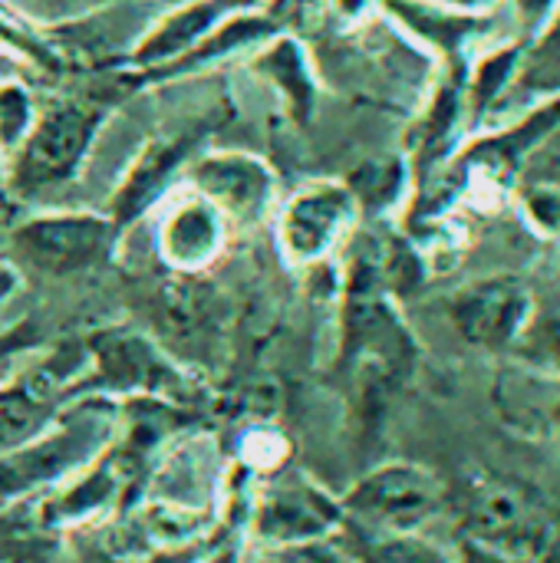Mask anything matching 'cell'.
<instances>
[{
  "label": "cell",
  "mask_w": 560,
  "mask_h": 563,
  "mask_svg": "<svg viewBox=\"0 0 560 563\" xmlns=\"http://www.w3.org/2000/svg\"><path fill=\"white\" fill-rule=\"evenodd\" d=\"M116 412L106 402H79L40 435L0 459V501H20L89 468L112 442Z\"/></svg>",
  "instance_id": "cell-1"
},
{
  "label": "cell",
  "mask_w": 560,
  "mask_h": 563,
  "mask_svg": "<svg viewBox=\"0 0 560 563\" xmlns=\"http://www.w3.org/2000/svg\"><path fill=\"white\" fill-rule=\"evenodd\" d=\"M343 521V501H337L314 478L294 468L271 475L251 511V531L264 548L333 538Z\"/></svg>",
  "instance_id": "cell-2"
},
{
  "label": "cell",
  "mask_w": 560,
  "mask_h": 563,
  "mask_svg": "<svg viewBox=\"0 0 560 563\" xmlns=\"http://www.w3.org/2000/svg\"><path fill=\"white\" fill-rule=\"evenodd\" d=\"M442 505L439 482L416 465H383L343 498L347 521L376 534H413Z\"/></svg>",
  "instance_id": "cell-3"
},
{
  "label": "cell",
  "mask_w": 560,
  "mask_h": 563,
  "mask_svg": "<svg viewBox=\"0 0 560 563\" xmlns=\"http://www.w3.org/2000/svg\"><path fill=\"white\" fill-rule=\"evenodd\" d=\"M99 122L102 109L92 102H56L23 135L10 181L20 191H40L69 178L92 145Z\"/></svg>",
  "instance_id": "cell-4"
},
{
  "label": "cell",
  "mask_w": 560,
  "mask_h": 563,
  "mask_svg": "<svg viewBox=\"0 0 560 563\" xmlns=\"http://www.w3.org/2000/svg\"><path fill=\"white\" fill-rule=\"evenodd\" d=\"M531 294L515 277L472 280L449 300V320L459 336L479 350H512L531 323Z\"/></svg>",
  "instance_id": "cell-5"
},
{
  "label": "cell",
  "mask_w": 560,
  "mask_h": 563,
  "mask_svg": "<svg viewBox=\"0 0 560 563\" xmlns=\"http://www.w3.org/2000/svg\"><path fill=\"white\" fill-rule=\"evenodd\" d=\"M116 221L99 214H46L13 231V247L43 274H76L112 254Z\"/></svg>",
  "instance_id": "cell-6"
},
{
  "label": "cell",
  "mask_w": 560,
  "mask_h": 563,
  "mask_svg": "<svg viewBox=\"0 0 560 563\" xmlns=\"http://www.w3.org/2000/svg\"><path fill=\"white\" fill-rule=\"evenodd\" d=\"M462 525L485 544L512 554L541 548L548 521L541 505L512 482L482 478L462 495Z\"/></svg>",
  "instance_id": "cell-7"
},
{
  "label": "cell",
  "mask_w": 560,
  "mask_h": 563,
  "mask_svg": "<svg viewBox=\"0 0 560 563\" xmlns=\"http://www.w3.org/2000/svg\"><path fill=\"white\" fill-rule=\"evenodd\" d=\"M353 218V191L343 185H314L304 188L281 218V247L290 261L310 264L327 257L343 228Z\"/></svg>",
  "instance_id": "cell-8"
},
{
  "label": "cell",
  "mask_w": 560,
  "mask_h": 563,
  "mask_svg": "<svg viewBox=\"0 0 560 563\" xmlns=\"http://www.w3.org/2000/svg\"><path fill=\"white\" fill-rule=\"evenodd\" d=\"M191 178L198 195H205L221 214H234L241 221L264 214L274 191V175L267 172V165L241 152L201 158L191 168Z\"/></svg>",
  "instance_id": "cell-9"
},
{
  "label": "cell",
  "mask_w": 560,
  "mask_h": 563,
  "mask_svg": "<svg viewBox=\"0 0 560 563\" xmlns=\"http://www.w3.org/2000/svg\"><path fill=\"white\" fill-rule=\"evenodd\" d=\"M221 247H224V214L205 195H191L175 208H168L158 231V251L172 267L201 271L221 254Z\"/></svg>",
  "instance_id": "cell-10"
},
{
  "label": "cell",
  "mask_w": 560,
  "mask_h": 563,
  "mask_svg": "<svg viewBox=\"0 0 560 563\" xmlns=\"http://www.w3.org/2000/svg\"><path fill=\"white\" fill-rule=\"evenodd\" d=\"M238 0H198L191 7H182L178 13H172L168 20H162L135 49V63L139 66H152L162 59H178L188 49H195L215 26L218 20L234 10Z\"/></svg>",
  "instance_id": "cell-11"
},
{
  "label": "cell",
  "mask_w": 560,
  "mask_h": 563,
  "mask_svg": "<svg viewBox=\"0 0 560 563\" xmlns=\"http://www.w3.org/2000/svg\"><path fill=\"white\" fill-rule=\"evenodd\" d=\"M185 148H188V139H175V142H158L142 155L132 178L125 181V188L116 198V221H129L149 208V201L158 195V188H165V178L185 158Z\"/></svg>",
  "instance_id": "cell-12"
},
{
  "label": "cell",
  "mask_w": 560,
  "mask_h": 563,
  "mask_svg": "<svg viewBox=\"0 0 560 563\" xmlns=\"http://www.w3.org/2000/svg\"><path fill=\"white\" fill-rule=\"evenodd\" d=\"M56 534L43 525L40 511L20 498L17 508L0 515V563H56Z\"/></svg>",
  "instance_id": "cell-13"
},
{
  "label": "cell",
  "mask_w": 560,
  "mask_h": 563,
  "mask_svg": "<svg viewBox=\"0 0 560 563\" xmlns=\"http://www.w3.org/2000/svg\"><path fill=\"white\" fill-rule=\"evenodd\" d=\"M254 563H356L350 558V551L333 541V538H320V541H304V544H281V548H264Z\"/></svg>",
  "instance_id": "cell-14"
},
{
  "label": "cell",
  "mask_w": 560,
  "mask_h": 563,
  "mask_svg": "<svg viewBox=\"0 0 560 563\" xmlns=\"http://www.w3.org/2000/svg\"><path fill=\"white\" fill-rule=\"evenodd\" d=\"M515 350L521 356L541 363V366L560 369V317H545V320H535L531 317V323L521 333V340H518Z\"/></svg>",
  "instance_id": "cell-15"
},
{
  "label": "cell",
  "mask_w": 560,
  "mask_h": 563,
  "mask_svg": "<svg viewBox=\"0 0 560 563\" xmlns=\"http://www.w3.org/2000/svg\"><path fill=\"white\" fill-rule=\"evenodd\" d=\"M508 389H515V399H518V409H531V412H538V416H531L535 422H541L545 429H551V432H558L560 435V383H535L531 379V386H535V393L545 399V402H538L528 389H525V383L521 379H515V383H505Z\"/></svg>",
  "instance_id": "cell-16"
},
{
  "label": "cell",
  "mask_w": 560,
  "mask_h": 563,
  "mask_svg": "<svg viewBox=\"0 0 560 563\" xmlns=\"http://www.w3.org/2000/svg\"><path fill=\"white\" fill-rule=\"evenodd\" d=\"M30 132V102L23 99L20 89H3L0 92V142L13 145L23 142Z\"/></svg>",
  "instance_id": "cell-17"
},
{
  "label": "cell",
  "mask_w": 560,
  "mask_h": 563,
  "mask_svg": "<svg viewBox=\"0 0 560 563\" xmlns=\"http://www.w3.org/2000/svg\"><path fill=\"white\" fill-rule=\"evenodd\" d=\"M525 205L548 234H560V188L554 185L531 188V191H525Z\"/></svg>",
  "instance_id": "cell-18"
},
{
  "label": "cell",
  "mask_w": 560,
  "mask_h": 563,
  "mask_svg": "<svg viewBox=\"0 0 560 563\" xmlns=\"http://www.w3.org/2000/svg\"><path fill=\"white\" fill-rule=\"evenodd\" d=\"M201 563H241V548L238 544H228V548L215 551L211 558H205Z\"/></svg>",
  "instance_id": "cell-19"
},
{
  "label": "cell",
  "mask_w": 560,
  "mask_h": 563,
  "mask_svg": "<svg viewBox=\"0 0 560 563\" xmlns=\"http://www.w3.org/2000/svg\"><path fill=\"white\" fill-rule=\"evenodd\" d=\"M449 3H455V7L465 10V7H479V3H485V0H449Z\"/></svg>",
  "instance_id": "cell-20"
}]
</instances>
